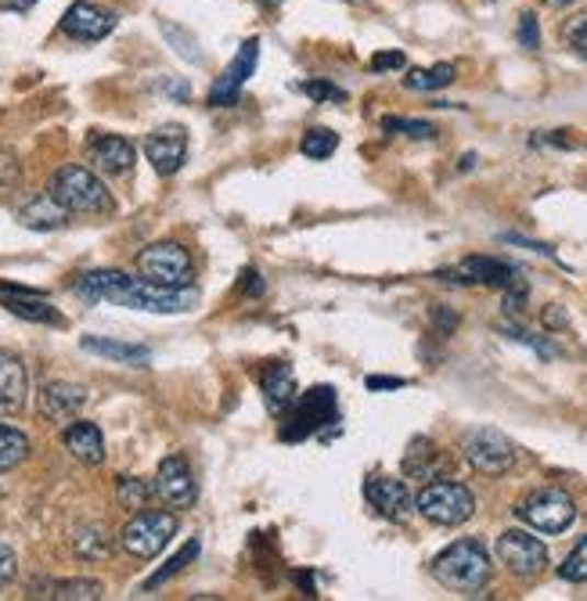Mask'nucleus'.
Segmentation results:
<instances>
[{"instance_id": "obj_1", "label": "nucleus", "mask_w": 587, "mask_h": 601, "mask_svg": "<svg viewBox=\"0 0 587 601\" xmlns=\"http://www.w3.org/2000/svg\"><path fill=\"white\" fill-rule=\"evenodd\" d=\"M72 292L87 303H116L145 314H188L195 310V288H166L148 277H131L123 271H87L76 277Z\"/></svg>"}, {"instance_id": "obj_2", "label": "nucleus", "mask_w": 587, "mask_h": 601, "mask_svg": "<svg viewBox=\"0 0 587 601\" xmlns=\"http://www.w3.org/2000/svg\"><path fill=\"white\" fill-rule=\"evenodd\" d=\"M432 577H437L447 591L472 594L490 580V555L479 541H454L447 552L432 558Z\"/></svg>"}, {"instance_id": "obj_3", "label": "nucleus", "mask_w": 587, "mask_h": 601, "mask_svg": "<svg viewBox=\"0 0 587 601\" xmlns=\"http://www.w3.org/2000/svg\"><path fill=\"white\" fill-rule=\"evenodd\" d=\"M282 415H285V421H282V440L285 443L311 440L321 429L336 426L339 421V396L331 386H314V389H306L300 400H292Z\"/></svg>"}, {"instance_id": "obj_4", "label": "nucleus", "mask_w": 587, "mask_h": 601, "mask_svg": "<svg viewBox=\"0 0 587 601\" xmlns=\"http://www.w3.org/2000/svg\"><path fill=\"white\" fill-rule=\"evenodd\" d=\"M47 191L55 195L69 213H112L116 202H112L109 188L98 181V173H91L87 166H61V170L50 177Z\"/></svg>"}, {"instance_id": "obj_5", "label": "nucleus", "mask_w": 587, "mask_h": 601, "mask_svg": "<svg viewBox=\"0 0 587 601\" xmlns=\"http://www.w3.org/2000/svg\"><path fill=\"white\" fill-rule=\"evenodd\" d=\"M415 511L422 519H429L432 526H462L476 511V497L465 483H451V479H437L426 483L415 497Z\"/></svg>"}, {"instance_id": "obj_6", "label": "nucleus", "mask_w": 587, "mask_h": 601, "mask_svg": "<svg viewBox=\"0 0 587 601\" xmlns=\"http://www.w3.org/2000/svg\"><path fill=\"white\" fill-rule=\"evenodd\" d=\"M516 515L527 522L530 530L538 533H566L573 526V519H577V504H573V497L566 490H558V486H544V490H533L527 494L522 501L516 504Z\"/></svg>"}, {"instance_id": "obj_7", "label": "nucleus", "mask_w": 587, "mask_h": 601, "mask_svg": "<svg viewBox=\"0 0 587 601\" xmlns=\"http://www.w3.org/2000/svg\"><path fill=\"white\" fill-rule=\"evenodd\" d=\"M177 536L173 511H137L120 533V547L134 558H156Z\"/></svg>"}, {"instance_id": "obj_8", "label": "nucleus", "mask_w": 587, "mask_h": 601, "mask_svg": "<svg viewBox=\"0 0 587 601\" xmlns=\"http://www.w3.org/2000/svg\"><path fill=\"white\" fill-rule=\"evenodd\" d=\"M137 271L166 288H191V277H195V267H191V256L181 241H156V246L142 249Z\"/></svg>"}, {"instance_id": "obj_9", "label": "nucleus", "mask_w": 587, "mask_h": 601, "mask_svg": "<svg viewBox=\"0 0 587 601\" xmlns=\"http://www.w3.org/2000/svg\"><path fill=\"white\" fill-rule=\"evenodd\" d=\"M497 558H501V566H508V572L533 580L548 566V547L527 530H505L497 536Z\"/></svg>"}, {"instance_id": "obj_10", "label": "nucleus", "mask_w": 587, "mask_h": 601, "mask_svg": "<svg viewBox=\"0 0 587 601\" xmlns=\"http://www.w3.org/2000/svg\"><path fill=\"white\" fill-rule=\"evenodd\" d=\"M465 457L483 476H505L516 465V446L497 429H472L465 436Z\"/></svg>"}, {"instance_id": "obj_11", "label": "nucleus", "mask_w": 587, "mask_h": 601, "mask_svg": "<svg viewBox=\"0 0 587 601\" xmlns=\"http://www.w3.org/2000/svg\"><path fill=\"white\" fill-rule=\"evenodd\" d=\"M257 61H260V41L252 36L238 47V55L232 58V66H227L221 76H216V83L210 87V105L213 109H227L235 105L241 98V87L249 83V76L257 72Z\"/></svg>"}, {"instance_id": "obj_12", "label": "nucleus", "mask_w": 587, "mask_h": 601, "mask_svg": "<svg viewBox=\"0 0 587 601\" xmlns=\"http://www.w3.org/2000/svg\"><path fill=\"white\" fill-rule=\"evenodd\" d=\"M156 494L162 497L166 508H177V511L195 504L199 483H195V472H191V465L184 462L181 454L162 457V465L156 472Z\"/></svg>"}, {"instance_id": "obj_13", "label": "nucleus", "mask_w": 587, "mask_h": 601, "mask_svg": "<svg viewBox=\"0 0 587 601\" xmlns=\"http://www.w3.org/2000/svg\"><path fill=\"white\" fill-rule=\"evenodd\" d=\"M116 22H120L116 11L98 8L91 0H76V4H69L66 15H61V33L80 44H98L116 30Z\"/></svg>"}, {"instance_id": "obj_14", "label": "nucleus", "mask_w": 587, "mask_h": 601, "mask_svg": "<svg viewBox=\"0 0 587 601\" xmlns=\"http://www.w3.org/2000/svg\"><path fill=\"white\" fill-rule=\"evenodd\" d=\"M145 156L156 166L159 177H173L188 159V131L181 123L156 126V131L145 137Z\"/></svg>"}, {"instance_id": "obj_15", "label": "nucleus", "mask_w": 587, "mask_h": 601, "mask_svg": "<svg viewBox=\"0 0 587 601\" xmlns=\"http://www.w3.org/2000/svg\"><path fill=\"white\" fill-rule=\"evenodd\" d=\"M0 306L30 325H50V328L66 325L47 296H41L36 288H25V285H8V281H0Z\"/></svg>"}, {"instance_id": "obj_16", "label": "nucleus", "mask_w": 587, "mask_h": 601, "mask_svg": "<svg viewBox=\"0 0 587 601\" xmlns=\"http://www.w3.org/2000/svg\"><path fill=\"white\" fill-rule=\"evenodd\" d=\"M87 159L105 177H120L134 170L137 148L134 140H126L120 134H91V140H87Z\"/></svg>"}, {"instance_id": "obj_17", "label": "nucleus", "mask_w": 587, "mask_h": 601, "mask_svg": "<svg viewBox=\"0 0 587 601\" xmlns=\"http://www.w3.org/2000/svg\"><path fill=\"white\" fill-rule=\"evenodd\" d=\"M364 497L379 515H386L393 522H404L415 511V497L407 490V483L393 476H372L364 483Z\"/></svg>"}, {"instance_id": "obj_18", "label": "nucleus", "mask_w": 587, "mask_h": 601, "mask_svg": "<svg viewBox=\"0 0 587 601\" xmlns=\"http://www.w3.org/2000/svg\"><path fill=\"white\" fill-rule=\"evenodd\" d=\"M87 404V393L80 386H72V382H47L41 389V415L47 421H55V426H69L76 421V415L83 411Z\"/></svg>"}, {"instance_id": "obj_19", "label": "nucleus", "mask_w": 587, "mask_h": 601, "mask_svg": "<svg viewBox=\"0 0 587 601\" xmlns=\"http://www.w3.org/2000/svg\"><path fill=\"white\" fill-rule=\"evenodd\" d=\"M25 393H30V375H25V364L15 353L0 350V418H11L22 411Z\"/></svg>"}, {"instance_id": "obj_20", "label": "nucleus", "mask_w": 587, "mask_h": 601, "mask_svg": "<svg viewBox=\"0 0 587 601\" xmlns=\"http://www.w3.org/2000/svg\"><path fill=\"white\" fill-rule=\"evenodd\" d=\"M61 443H66V451L76 457L80 465H101L105 462V436H101V429L94 421H69L66 432H61Z\"/></svg>"}, {"instance_id": "obj_21", "label": "nucleus", "mask_w": 587, "mask_h": 601, "mask_svg": "<svg viewBox=\"0 0 587 601\" xmlns=\"http://www.w3.org/2000/svg\"><path fill=\"white\" fill-rule=\"evenodd\" d=\"M69 216L72 213L61 206V202L50 195V191H41V195H33L19 209V224L30 227V231H61V227L69 224Z\"/></svg>"}, {"instance_id": "obj_22", "label": "nucleus", "mask_w": 587, "mask_h": 601, "mask_svg": "<svg viewBox=\"0 0 587 601\" xmlns=\"http://www.w3.org/2000/svg\"><path fill=\"white\" fill-rule=\"evenodd\" d=\"M451 468V462L443 457V451H437V443L432 440H411L404 451V476L411 479H440L443 472Z\"/></svg>"}, {"instance_id": "obj_23", "label": "nucleus", "mask_w": 587, "mask_h": 601, "mask_svg": "<svg viewBox=\"0 0 587 601\" xmlns=\"http://www.w3.org/2000/svg\"><path fill=\"white\" fill-rule=\"evenodd\" d=\"M458 271H462L465 285H490V288H508L519 277L516 267H508L505 260H494V256H469Z\"/></svg>"}, {"instance_id": "obj_24", "label": "nucleus", "mask_w": 587, "mask_h": 601, "mask_svg": "<svg viewBox=\"0 0 587 601\" xmlns=\"http://www.w3.org/2000/svg\"><path fill=\"white\" fill-rule=\"evenodd\" d=\"M260 389H263L267 407H271L274 415H282L285 407L296 400V371H292V364H285V361L271 364L260 375Z\"/></svg>"}, {"instance_id": "obj_25", "label": "nucleus", "mask_w": 587, "mask_h": 601, "mask_svg": "<svg viewBox=\"0 0 587 601\" xmlns=\"http://www.w3.org/2000/svg\"><path fill=\"white\" fill-rule=\"evenodd\" d=\"M80 347L94 356H105V361H116V364H148L151 361V350L148 347H134V342H120V339H101V336H83Z\"/></svg>"}, {"instance_id": "obj_26", "label": "nucleus", "mask_w": 587, "mask_h": 601, "mask_svg": "<svg viewBox=\"0 0 587 601\" xmlns=\"http://www.w3.org/2000/svg\"><path fill=\"white\" fill-rule=\"evenodd\" d=\"M72 552H76V558H83V562L109 558L112 555V541H109L105 526H101V522H87V526H76V533H72Z\"/></svg>"}, {"instance_id": "obj_27", "label": "nucleus", "mask_w": 587, "mask_h": 601, "mask_svg": "<svg viewBox=\"0 0 587 601\" xmlns=\"http://www.w3.org/2000/svg\"><path fill=\"white\" fill-rule=\"evenodd\" d=\"M30 457V436L22 429L0 426V476L11 468H19Z\"/></svg>"}, {"instance_id": "obj_28", "label": "nucleus", "mask_w": 587, "mask_h": 601, "mask_svg": "<svg viewBox=\"0 0 587 601\" xmlns=\"http://www.w3.org/2000/svg\"><path fill=\"white\" fill-rule=\"evenodd\" d=\"M458 69L451 61H440V66L432 69H415L411 76H404V83L411 87V91H440V87H451L454 83Z\"/></svg>"}, {"instance_id": "obj_29", "label": "nucleus", "mask_w": 587, "mask_h": 601, "mask_svg": "<svg viewBox=\"0 0 587 601\" xmlns=\"http://www.w3.org/2000/svg\"><path fill=\"white\" fill-rule=\"evenodd\" d=\"M105 594V587L98 580H61V583H50L44 598H55V601H98Z\"/></svg>"}, {"instance_id": "obj_30", "label": "nucleus", "mask_w": 587, "mask_h": 601, "mask_svg": "<svg viewBox=\"0 0 587 601\" xmlns=\"http://www.w3.org/2000/svg\"><path fill=\"white\" fill-rule=\"evenodd\" d=\"M336 148H339V134H331L328 126H311V131H306L303 140H300V151H303L306 159H314V162L328 159Z\"/></svg>"}, {"instance_id": "obj_31", "label": "nucleus", "mask_w": 587, "mask_h": 601, "mask_svg": "<svg viewBox=\"0 0 587 601\" xmlns=\"http://www.w3.org/2000/svg\"><path fill=\"white\" fill-rule=\"evenodd\" d=\"M199 541H188L184 547H181V552H177L170 562H166V566L159 569V572H151V577L145 580V591H156V587H162L166 580H173L177 577V572H181L184 566H188V562H195L199 558Z\"/></svg>"}, {"instance_id": "obj_32", "label": "nucleus", "mask_w": 587, "mask_h": 601, "mask_svg": "<svg viewBox=\"0 0 587 601\" xmlns=\"http://www.w3.org/2000/svg\"><path fill=\"white\" fill-rule=\"evenodd\" d=\"M156 494V486H148L145 479H137V476H120L116 479V497H120V504L123 508H145L148 504V497Z\"/></svg>"}, {"instance_id": "obj_33", "label": "nucleus", "mask_w": 587, "mask_h": 601, "mask_svg": "<svg viewBox=\"0 0 587 601\" xmlns=\"http://www.w3.org/2000/svg\"><path fill=\"white\" fill-rule=\"evenodd\" d=\"M382 131H386V134H404V137H415V140H432V137H437V126H432V123L404 120V116H386V120H382Z\"/></svg>"}, {"instance_id": "obj_34", "label": "nucleus", "mask_w": 587, "mask_h": 601, "mask_svg": "<svg viewBox=\"0 0 587 601\" xmlns=\"http://www.w3.org/2000/svg\"><path fill=\"white\" fill-rule=\"evenodd\" d=\"M558 577L569 583H587V536L566 555V562L558 566Z\"/></svg>"}, {"instance_id": "obj_35", "label": "nucleus", "mask_w": 587, "mask_h": 601, "mask_svg": "<svg viewBox=\"0 0 587 601\" xmlns=\"http://www.w3.org/2000/svg\"><path fill=\"white\" fill-rule=\"evenodd\" d=\"M22 181V166L19 159L11 156L8 148H0V195H8V191H15Z\"/></svg>"}, {"instance_id": "obj_36", "label": "nucleus", "mask_w": 587, "mask_h": 601, "mask_svg": "<svg viewBox=\"0 0 587 601\" xmlns=\"http://www.w3.org/2000/svg\"><path fill=\"white\" fill-rule=\"evenodd\" d=\"M303 94L314 98V101H347V91L336 87V83H328V80H306Z\"/></svg>"}, {"instance_id": "obj_37", "label": "nucleus", "mask_w": 587, "mask_h": 601, "mask_svg": "<svg viewBox=\"0 0 587 601\" xmlns=\"http://www.w3.org/2000/svg\"><path fill=\"white\" fill-rule=\"evenodd\" d=\"M563 36H566V44L577 50L580 58H587V15H580V19H573L566 30H563Z\"/></svg>"}, {"instance_id": "obj_38", "label": "nucleus", "mask_w": 587, "mask_h": 601, "mask_svg": "<svg viewBox=\"0 0 587 601\" xmlns=\"http://www.w3.org/2000/svg\"><path fill=\"white\" fill-rule=\"evenodd\" d=\"M519 44L527 50L541 47V30H538V15H533V11H527V15L519 19Z\"/></svg>"}, {"instance_id": "obj_39", "label": "nucleus", "mask_w": 587, "mask_h": 601, "mask_svg": "<svg viewBox=\"0 0 587 601\" xmlns=\"http://www.w3.org/2000/svg\"><path fill=\"white\" fill-rule=\"evenodd\" d=\"M407 66L404 50H379V55H372V72H397Z\"/></svg>"}, {"instance_id": "obj_40", "label": "nucleus", "mask_w": 587, "mask_h": 601, "mask_svg": "<svg viewBox=\"0 0 587 601\" xmlns=\"http://www.w3.org/2000/svg\"><path fill=\"white\" fill-rule=\"evenodd\" d=\"M15 572H19V555L11 552L8 544H0V591H4L11 580H15Z\"/></svg>"}, {"instance_id": "obj_41", "label": "nucleus", "mask_w": 587, "mask_h": 601, "mask_svg": "<svg viewBox=\"0 0 587 601\" xmlns=\"http://www.w3.org/2000/svg\"><path fill=\"white\" fill-rule=\"evenodd\" d=\"M458 321H462V317H458L451 306H432V328H437L440 336H451V331L458 328Z\"/></svg>"}, {"instance_id": "obj_42", "label": "nucleus", "mask_w": 587, "mask_h": 601, "mask_svg": "<svg viewBox=\"0 0 587 601\" xmlns=\"http://www.w3.org/2000/svg\"><path fill=\"white\" fill-rule=\"evenodd\" d=\"M241 292H246V296H252V299H260L263 296V277H260V271H249L241 274Z\"/></svg>"}, {"instance_id": "obj_43", "label": "nucleus", "mask_w": 587, "mask_h": 601, "mask_svg": "<svg viewBox=\"0 0 587 601\" xmlns=\"http://www.w3.org/2000/svg\"><path fill=\"white\" fill-rule=\"evenodd\" d=\"M508 246H522V249H530V252H541V256H555L552 246H544V241H530V238H519V235H505Z\"/></svg>"}, {"instance_id": "obj_44", "label": "nucleus", "mask_w": 587, "mask_h": 601, "mask_svg": "<svg viewBox=\"0 0 587 601\" xmlns=\"http://www.w3.org/2000/svg\"><path fill=\"white\" fill-rule=\"evenodd\" d=\"M404 386H407L404 378H382V375L368 378V389H372V393H379V389H404Z\"/></svg>"}, {"instance_id": "obj_45", "label": "nucleus", "mask_w": 587, "mask_h": 601, "mask_svg": "<svg viewBox=\"0 0 587 601\" xmlns=\"http://www.w3.org/2000/svg\"><path fill=\"white\" fill-rule=\"evenodd\" d=\"M544 325H548V328H563V325H566V314L558 310V306H552V310L544 314Z\"/></svg>"}, {"instance_id": "obj_46", "label": "nucleus", "mask_w": 587, "mask_h": 601, "mask_svg": "<svg viewBox=\"0 0 587 601\" xmlns=\"http://www.w3.org/2000/svg\"><path fill=\"white\" fill-rule=\"evenodd\" d=\"M36 4V0H0V8H8V11H30Z\"/></svg>"}, {"instance_id": "obj_47", "label": "nucleus", "mask_w": 587, "mask_h": 601, "mask_svg": "<svg viewBox=\"0 0 587 601\" xmlns=\"http://www.w3.org/2000/svg\"><path fill=\"white\" fill-rule=\"evenodd\" d=\"M296 583L303 587V591H306V594H314V580H311V577H306V572H296Z\"/></svg>"}, {"instance_id": "obj_48", "label": "nucleus", "mask_w": 587, "mask_h": 601, "mask_svg": "<svg viewBox=\"0 0 587 601\" xmlns=\"http://www.w3.org/2000/svg\"><path fill=\"white\" fill-rule=\"evenodd\" d=\"M548 8H566V4H573V0H544Z\"/></svg>"}, {"instance_id": "obj_49", "label": "nucleus", "mask_w": 587, "mask_h": 601, "mask_svg": "<svg viewBox=\"0 0 587 601\" xmlns=\"http://www.w3.org/2000/svg\"><path fill=\"white\" fill-rule=\"evenodd\" d=\"M257 4H260V8H267V11H271V8H278V4H282V0H257Z\"/></svg>"}]
</instances>
